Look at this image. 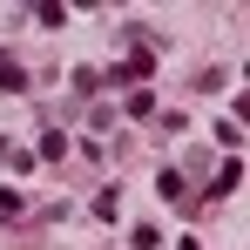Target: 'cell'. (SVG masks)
<instances>
[{
    "label": "cell",
    "mask_w": 250,
    "mask_h": 250,
    "mask_svg": "<svg viewBox=\"0 0 250 250\" xmlns=\"http://www.w3.org/2000/svg\"><path fill=\"white\" fill-rule=\"evenodd\" d=\"M0 88H27V68H21L14 54H0Z\"/></svg>",
    "instance_id": "3957f363"
},
{
    "label": "cell",
    "mask_w": 250,
    "mask_h": 250,
    "mask_svg": "<svg viewBox=\"0 0 250 250\" xmlns=\"http://www.w3.org/2000/svg\"><path fill=\"white\" fill-rule=\"evenodd\" d=\"M149 75H156V54H128L115 68V82H149Z\"/></svg>",
    "instance_id": "6da1fadb"
},
{
    "label": "cell",
    "mask_w": 250,
    "mask_h": 250,
    "mask_svg": "<svg viewBox=\"0 0 250 250\" xmlns=\"http://www.w3.org/2000/svg\"><path fill=\"white\" fill-rule=\"evenodd\" d=\"M176 250H196V237H183V244H176Z\"/></svg>",
    "instance_id": "277c9868"
},
{
    "label": "cell",
    "mask_w": 250,
    "mask_h": 250,
    "mask_svg": "<svg viewBox=\"0 0 250 250\" xmlns=\"http://www.w3.org/2000/svg\"><path fill=\"white\" fill-rule=\"evenodd\" d=\"M237 176H244V163H237V156H223V163H216V183H209V196H230V189H237Z\"/></svg>",
    "instance_id": "7a4b0ae2"
}]
</instances>
